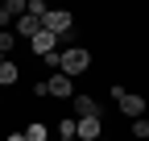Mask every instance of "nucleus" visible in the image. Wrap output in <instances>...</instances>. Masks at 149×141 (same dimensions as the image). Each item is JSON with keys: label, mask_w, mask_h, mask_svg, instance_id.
Returning a JSON list of instances; mask_svg holds the SVG:
<instances>
[{"label": "nucleus", "mask_w": 149, "mask_h": 141, "mask_svg": "<svg viewBox=\"0 0 149 141\" xmlns=\"http://www.w3.org/2000/svg\"><path fill=\"white\" fill-rule=\"evenodd\" d=\"M91 66V50L87 46H62V54H58V70L62 75H83V70Z\"/></svg>", "instance_id": "nucleus-1"}, {"label": "nucleus", "mask_w": 149, "mask_h": 141, "mask_svg": "<svg viewBox=\"0 0 149 141\" xmlns=\"http://www.w3.org/2000/svg\"><path fill=\"white\" fill-rule=\"evenodd\" d=\"M112 100H116V108L124 112V116H141L145 112V96H137V91H124V87H112Z\"/></svg>", "instance_id": "nucleus-2"}, {"label": "nucleus", "mask_w": 149, "mask_h": 141, "mask_svg": "<svg viewBox=\"0 0 149 141\" xmlns=\"http://www.w3.org/2000/svg\"><path fill=\"white\" fill-rule=\"evenodd\" d=\"M42 29H46V33H54V38H62V33H70V29H74V17H70L66 8H50V13L42 17Z\"/></svg>", "instance_id": "nucleus-3"}, {"label": "nucleus", "mask_w": 149, "mask_h": 141, "mask_svg": "<svg viewBox=\"0 0 149 141\" xmlns=\"http://www.w3.org/2000/svg\"><path fill=\"white\" fill-rule=\"evenodd\" d=\"M46 96H54V100H70V96H74V79L62 75V70H54V75L46 79Z\"/></svg>", "instance_id": "nucleus-4"}, {"label": "nucleus", "mask_w": 149, "mask_h": 141, "mask_svg": "<svg viewBox=\"0 0 149 141\" xmlns=\"http://www.w3.org/2000/svg\"><path fill=\"white\" fill-rule=\"evenodd\" d=\"M100 137H104L100 116H83V120H74V141H100Z\"/></svg>", "instance_id": "nucleus-5"}, {"label": "nucleus", "mask_w": 149, "mask_h": 141, "mask_svg": "<svg viewBox=\"0 0 149 141\" xmlns=\"http://www.w3.org/2000/svg\"><path fill=\"white\" fill-rule=\"evenodd\" d=\"M29 50H33L37 58H46L50 50H58V38H54V33H46V29H37L33 38H29Z\"/></svg>", "instance_id": "nucleus-6"}, {"label": "nucleus", "mask_w": 149, "mask_h": 141, "mask_svg": "<svg viewBox=\"0 0 149 141\" xmlns=\"http://www.w3.org/2000/svg\"><path fill=\"white\" fill-rule=\"evenodd\" d=\"M21 13H25V0H4V4H0V33H4Z\"/></svg>", "instance_id": "nucleus-7"}, {"label": "nucleus", "mask_w": 149, "mask_h": 141, "mask_svg": "<svg viewBox=\"0 0 149 141\" xmlns=\"http://www.w3.org/2000/svg\"><path fill=\"white\" fill-rule=\"evenodd\" d=\"M37 29H42V21H37V17H29V13H21V17H17V29H13V33H17V42H21V38L29 42Z\"/></svg>", "instance_id": "nucleus-8"}, {"label": "nucleus", "mask_w": 149, "mask_h": 141, "mask_svg": "<svg viewBox=\"0 0 149 141\" xmlns=\"http://www.w3.org/2000/svg\"><path fill=\"white\" fill-rule=\"evenodd\" d=\"M70 104H74V112H79V120H83V116H100V104L91 100V96H83V91H74Z\"/></svg>", "instance_id": "nucleus-9"}, {"label": "nucleus", "mask_w": 149, "mask_h": 141, "mask_svg": "<svg viewBox=\"0 0 149 141\" xmlns=\"http://www.w3.org/2000/svg\"><path fill=\"white\" fill-rule=\"evenodd\" d=\"M13 83H17V62L4 58V62H0V87H13Z\"/></svg>", "instance_id": "nucleus-10"}, {"label": "nucleus", "mask_w": 149, "mask_h": 141, "mask_svg": "<svg viewBox=\"0 0 149 141\" xmlns=\"http://www.w3.org/2000/svg\"><path fill=\"white\" fill-rule=\"evenodd\" d=\"M46 137H50V129L42 125V120H33V125L25 129V141H46Z\"/></svg>", "instance_id": "nucleus-11"}, {"label": "nucleus", "mask_w": 149, "mask_h": 141, "mask_svg": "<svg viewBox=\"0 0 149 141\" xmlns=\"http://www.w3.org/2000/svg\"><path fill=\"white\" fill-rule=\"evenodd\" d=\"M133 137H137V141H149V120H145V116L133 120Z\"/></svg>", "instance_id": "nucleus-12"}, {"label": "nucleus", "mask_w": 149, "mask_h": 141, "mask_svg": "<svg viewBox=\"0 0 149 141\" xmlns=\"http://www.w3.org/2000/svg\"><path fill=\"white\" fill-rule=\"evenodd\" d=\"M25 13H29V17H37V21H42V17H46L50 8H46V0H29V4H25Z\"/></svg>", "instance_id": "nucleus-13"}, {"label": "nucleus", "mask_w": 149, "mask_h": 141, "mask_svg": "<svg viewBox=\"0 0 149 141\" xmlns=\"http://www.w3.org/2000/svg\"><path fill=\"white\" fill-rule=\"evenodd\" d=\"M13 46H17V33H13V29H4V33H0V54H8Z\"/></svg>", "instance_id": "nucleus-14"}, {"label": "nucleus", "mask_w": 149, "mask_h": 141, "mask_svg": "<svg viewBox=\"0 0 149 141\" xmlns=\"http://www.w3.org/2000/svg\"><path fill=\"white\" fill-rule=\"evenodd\" d=\"M58 133H62V137H74V116H62V120H58Z\"/></svg>", "instance_id": "nucleus-15"}, {"label": "nucleus", "mask_w": 149, "mask_h": 141, "mask_svg": "<svg viewBox=\"0 0 149 141\" xmlns=\"http://www.w3.org/2000/svg\"><path fill=\"white\" fill-rule=\"evenodd\" d=\"M58 54H62V50H50V54H46V58H42V62H46V66H50V70H58Z\"/></svg>", "instance_id": "nucleus-16"}, {"label": "nucleus", "mask_w": 149, "mask_h": 141, "mask_svg": "<svg viewBox=\"0 0 149 141\" xmlns=\"http://www.w3.org/2000/svg\"><path fill=\"white\" fill-rule=\"evenodd\" d=\"M8 141H25V133H8Z\"/></svg>", "instance_id": "nucleus-17"}, {"label": "nucleus", "mask_w": 149, "mask_h": 141, "mask_svg": "<svg viewBox=\"0 0 149 141\" xmlns=\"http://www.w3.org/2000/svg\"><path fill=\"white\" fill-rule=\"evenodd\" d=\"M62 141H74V137H62Z\"/></svg>", "instance_id": "nucleus-18"}, {"label": "nucleus", "mask_w": 149, "mask_h": 141, "mask_svg": "<svg viewBox=\"0 0 149 141\" xmlns=\"http://www.w3.org/2000/svg\"><path fill=\"white\" fill-rule=\"evenodd\" d=\"M0 62H4V54H0Z\"/></svg>", "instance_id": "nucleus-19"}, {"label": "nucleus", "mask_w": 149, "mask_h": 141, "mask_svg": "<svg viewBox=\"0 0 149 141\" xmlns=\"http://www.w3.org/2000/svg\"><path fill=\"white\" fill-rule=\"evenodd\" d=\"M100 141H108V137H100Z\"/></svg>", "instance_id": "nucleus-20"}]
</instances>
